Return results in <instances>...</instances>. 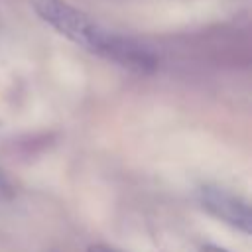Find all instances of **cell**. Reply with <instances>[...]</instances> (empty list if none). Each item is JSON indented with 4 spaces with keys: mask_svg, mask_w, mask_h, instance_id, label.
Masks as SVG:
<instances>
[{
    "mask_svg": "<svg viewBox=\"0 0 252 252\" xmlns=\"http://www.w3.org/2000/svg\"><path fill=\"white\" fill-rule=\"evenodd\" d=\"M30 4L33 12L57 33L81 45L83 49L104 57L112 32L98 26L85 12H81L67 0H30Z\"/></svg>",
    "mask_w": 252,
    "mask_h": 252,
    "instance_id": "obj_1",
    "label": "cell"
},
{
    "mask_svg": "<svg viewBox=\"0 0 252 252\" xmlns=\"http://www.w3.org/2000/svg\"><path fill=\"white\" fill-rule=\"evenodd\" d=\"M197 201L207 213H211L219 220L242 230L244 234H250L252 217H250V205L246 199L226 189L205 185V187H199Z\"/></svg>",
    "mask_w": 252,
    "mask_h": 252,
    "instance_id": "obj_2",
    "label": "cell"
},
{
    "mask_svg": "<svg viewBox=\"0 0 252 252\" xmlns=\"http://www.w3.org/2000/svg\"><path fill=\"white\" fill-rule=\"evenodd\" d=\"M87 252H118V250L116 248H110L106 244H93V246L87 248Z\"/></svg>",
    "mask_w": 252,
    "mask_h": 252,
    "instance_id": "obj_3",
    "label": "cell"
},
{
    "mask_svg": "<svg viewBox=\"0 0 252 252\" xmlns=\"http://www.w3.org/2000/svg\"><path fill=\"white\" fill-rule=\"evenodd\" d=\"M201 252H226V250L220 248V246H215V244H205V246L201 248Z\"/></svg>",
    "mask_w": 252,
    "mask_h": 252,
    "instance_id": "obj_4",
    "label": "cell"
}]
</instances>
